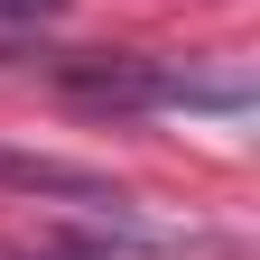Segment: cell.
<instances>
[{"label":"cell","instance_id":"obj_1","mask_svg":"<svg viewBox=\"0 0 260 260\" xmlns=\"http://www.w3.org/2000/svg\"><path fill=\"white\" fill-rule=\"evenodd\" d=\"M56 84L93 112H186V103L242 112L251 103L242 75H205V65H177V56H75Z\"/></svg>","mask_w":260,"mask_h":260},{"label":"cell","instance_id":"obj_2","mask_svg":"<svg viewBox=\"0 0 260 260\" xmlns=\"http://www.w3.org/2000/svg\"><path fill=\"white\" fill-rule=\"evenodd\" d=\"M0 186H10V195H47V205H75V214L130 205L103 168H84V158H47V149H10V140H0Z\"/></svg>","mask_w":260,"mask_h":260},{"label":"cell","instance_id":"obj_3","mask_svg":"<svg viewBox=\"0 0 260 260\" xmlns=\"http://www.w3.org/2000/svg\"><path fill=\"white\" fill-rule=\"evenodd\" d=\"M65 0H0V19H56Z\"/></svg>","mask_w":260,"mask_h":260},{"label":"cell","instance_id":"obj_4","mask_svg":"<svg viewBox=\"0 0 260 260\" xmlns=\"http://www.w3.org/2000/svg\"><path fill=\"white\" fill-rule=\"evenodd\" d=\"M0 56H10V47H0Z\"/></svg>","mask_w":260,"mask_h":260}]
</instances>
